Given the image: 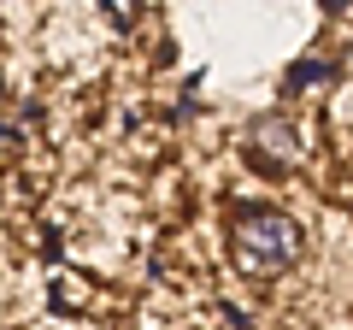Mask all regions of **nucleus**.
Returning a JSON list of instances; mask_svg holds the SVG:
<instances>
[{"label":"nucleus","mask_w":353,"mask_h":330,"mask_svg":"<svg viewBox=\"0 0 353 330\" xmlns=\"http://www.w3.org/2000/svg\"><path fill=\"white\" fill-rule=\"evenodd\" d=\"M330 71H336V65H330V59H318V53H312V59H294V65H289V77H283V95L294 101L301 89H318V83H324Z\"/></svg>","instance_id":"7ed1b4c3"},{"label":"nucleus","mask_w":353,"mask_h":330,"mask_svg":"<svg viewBox=\"0 0 353 330\" xmlns=\"http://www.w3.org/2000/svg\"><path fill=\"white\" fill-rule=\"evenodd\" d=\"M306 254V230L301 218H289L283 206H236L230 218V260L241 278H283Z\"/></svg>","instance_id":"f257e3e1"},{"label":"nucleus","mask_w":353,"mask_h":330,"mask_svg":"<svg viewBox=\"0 0 353 330\" xmlns=\"http://www.w3.org/2000/svg\"><path fill=\"white\" fill-rule=\"evenodd\" d=\"M248 159L259 165L265 177H289L306 165V130L283 113H265L248 124Z\"/></svg>","instance_id":"f03ea898"}]
</instances>
